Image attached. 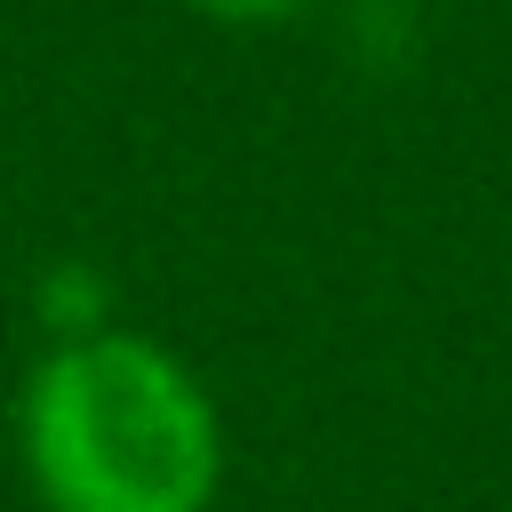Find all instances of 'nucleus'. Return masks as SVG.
Wrapping results in <instances>:
<instances>
[{
  "label": "nucleus",
  "mask_w": 512,
  "mask_h": 512,
  "mask_svg": "<svg viewBox=\"0 0 512 512\" xmlns=\"http://www.w3.org/2000/svg\"><path fill=\"white\" fill-rule=\"evenodd\" d=\"M16 456L48 512H208L224 488V416L168 344L72 328L16 392Z\"/></svg>",
  "instance_id": "obj_1"
},
{
  "label": "nucleus",
  "mask_w": 512,
  "mask_h": 512,
  "mask_svg": "<svg viewBox=\"0 0 512 512\" xmlns=\"http://www.w3.org/2000/svg\"><path fill=\"white\" fill-rule=\"evenodd\" d=\"M192 16H208V24H224V32H264V24H288V16H304L312 0H184Z\"/></svg>",
  "instance_id": "obj_2"
}]
</instances>
